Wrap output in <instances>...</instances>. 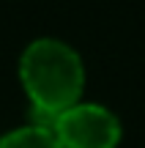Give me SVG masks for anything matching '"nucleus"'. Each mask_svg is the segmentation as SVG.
Returning a JSON list of instances; mask_svg holds the SVG:
<instances>
[{"mask_svg": "<svg viewBox=\"0 0 145 148\" xmlns=\"http://www.w3.org/2000/svg\"><path fill=\"white\" fill-rule=\"evenodd\" d=\"M19 79L33 104L36 126L52 129L55 118L80 101L85 69L66 41L36 38L19 58Z\"/></svg>", "mask_w": 145, "mask_h": 148, "instance_id": "nucleus-1", "label": "nucleus"}, {"mask_svg": "<svg viewBox=\"0 0 145 148\" xmlns=\"http://www.w3.org/2000/svg\"><path fill=\"white\" fill-rule=\"evenodd\" d=\"M60 148H115L120 140V121L101 104L77 101L52 123Z\"/></svg>", "mask_w": 145, "mask_h": 148, "instance_id": "nucleus-2", "label": "nucleus"}, {"mask_svg": "<svg viewBox=\"0 0 145 148\" xmlns=\"http://www.w3.org/2000/svg\"><path fill=\"white\" fill-rule=\"evenodd\" d=\"M0 148H60V143L55 140L52 129H44V126H19L14 132L3 134L0 137Z\"/></svg>", "mask_w": 145, "mask_h": 148, "instance_id": "nucleus-3", "label": "nucleus"}]
</instances>
